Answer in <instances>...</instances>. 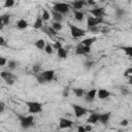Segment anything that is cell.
I'll use <instances>...</instances> for the list:
<instances>
[{"instance_id":"7402d4cb","label":"cell","mask_w":132,"mask_h":132,"mask_svg":"<svg viewBox=\"0 0 132 132\" xmlns=\"http://www.w3.org/2000/svg\"><path fill=\"white\" fill-rule=\"evenodd\" d=\"M0 77H2L4 80L10 79V78H14L13 74L11 72H8V71H2V72H0Z\"/></svg>"},{"instance_id":"d6986e66","label":"cell","mask_w":132,"mask_h":132,"mask_svg":"<svg viewBox=\"0 0 132 132\" xmlns=\"http://www.w3.org/2000/svg\"><path fill=\"white\" fill-rule=\"evenodd\" d=\"M73 14H74V19L78 22H81L85 19V13L81 10H73Z\"/></svg>"},{"instance_id":"f546056e","label":"cell","mask_w":132,"mask_h":132,"mask_svg":"<svg viewBox=\"0 0 132 132\" xmlns=\"http://www.w3.org/2000/svg\"><path fill=\"white\" fill-rule=\"evenodd\" d=\"M7 64H8V68L11 69V70H13V69H15L18 67V62L14 61V60H9Z\"/></svg>"},{"instance_id":"f1b7e54d","label":"cell","mask_w":132,"mask_h":132,"mask_svg":"<svg viewBox=\"0 0 132 132\" xmlns=\"http://www.w3.org/2000/svg\"><path fill=\"white\" fill-rule=\"evenodd\" d=\"M120 92H121V94L124 95V96L130 94V90H129L126 86H121V87H120Z\"/></svg>"},{"instance_id":"484cf974","label":"cell","mask_w":132,"mask_h":132,"mask_svg":"<svg viewBox=\"0 0 132 132\" xmlns=\"http://www.w3.org/2000/svg\"><path fill=\"white\" fill-rule=\"evenodd\" d=\"M1 16H2V24H3V26L8 25L9 22H10V15H9L8 13H4V14H2Z\"/></svg>"},{"instance_id":"f35d334b","label":"cell","mask_w":132,"mask_h":132,"mask_svg":"<svg viewBox=\"0 0 132 132\" xmlns=\"http://www.w3.org/2000/svg\"><path fill=\"white\" fill-rule=\"evenodd\" d=\"M93 65H94V62H93V61H91V60H89V61H86V62H85V67H86L87 69H90Z\"/></svg>"},{"instance_id":"6da1fadb","label":"cell","mask_w":132,"mask_h":132,"mask_svg":"<svg viewBox=\"0 0 132 132\" xmlns=\"http://www.w3.org/2000/svg\"><path fill=\"white\" fill-rule=\"evenodd\" d=\"M25 104L27 105L28 112L30 114H35L42 111V104L38 101H25Z\"/></svg>"},{"instance_id":"ac0fdd59","label":"cell","mask_w":132,"mask_h":132,"mask_svg":"<svg viewBox=\"0 0 132 132\" xmlns=\"http://www.w3.org/2000/svg\"><path fill=\"white\" fill-rule=\"evenodd\" d=\"M96 40H97V38H96V37H89V38H85V39H82V40H81L80 44L86 45V46H90V47H91V45H92Z\"/></svg>"},{"instance_id":"836d02e7","label":"cell","mask_w":132,"mask_h":132,"mask_svg":"<svg viewBox=\"0 0 132 132\" xmlns=\"http://www.w3.org/2000/svg\"><path fill=\"white\" fill-rule=\"evenodd\" d=\"M13 5H14V1H13V0H5V2H4V4H3V6H4L5 8L12 7Z\"/></svg>"},{"instance_id":"3957f363","label":"cell","mask_w":132,"mask_h":132,"mask_svg":"<svg viewBox=\"0 0 132 132\" xmlns=\"http://www.w3.org/2000/svg\"><path fill=\"white\" fill-rule=\"evenodd\" d=\"M70 9V6L68 3H64V2H56L54 5H53V8L52 10L56 11V12H59L61 13L62 15L64 13H67Z\"/></svg>"},{"instance_id":"d4e9b609","label":"cell","mask_w":132,"mask_h":132,"mask_svg":"<svg viewBox=\"0 0 132 132\" xmlns=\"http://www.w3.org/2000/svg\"><path fill=\"white\" fill-rule=\"evenodd\" d=\"M57 33L59 32V31H61L62 30V28H63V26H62V23H57V22H53V24H52V26H51Z\"/></svg>"},{"instance_id":"60d3db41","label":"cell","mask_w":132,"mask_h":132,"mask_svg":"<svg viewBox=\"0 0 132 132\" xmlns=\"http://www.w3.org/2000/svg\"><path fill=\"white\" fill-rule=\"evenodd\" d=\"M128 124H129V121H128L127 119H124V120H122V121L120 122V125H121L122 127H127Z\"/></svg>"},{"instance_id":"603a6c76","label":"cell","mask_w":132,"mask_h":132,"mask_svg":"<svg viewBox=\"0 0 132 132\" xmlns=\"http://www.w3.org/2000/svg\"><path fill=\"white\" fill-rule=\"evenodd\" d=\"M57 54H58V57L61 58V59H66L67 58V52L63 46L60 47L59 50H57Z\"/></svg>"},{"instance_id":"30bf717a","label":"cell","mask_w":132,"mask_h":132,"mask_svg":"<svg viewBox=\"0 0 132 132\" xmlns=\"http://www.w3.org/2000/svg\"><path fill=\"white\" fill-rule=\"evenodd\" d=\"M89 12L94 16V18H103L104 15V8L103 7H96V8H92L89 10Z\"/></svg>"},{"instance_id":"7a4b0ae2","label":"cell","mask_w":132,"mask_h":132,"mask_svg":"<svg viewBox=\"0 0 132 132\" xmlns=\"http://www.w3.org/2000/svg\"><path fill=\"white\" fill-rule=\"evenodd\" d=\"M21 127L23 129H28L34 125V116H23V114H18Z\"/></svg>"},{"instance_id":"cb8c5ba5","label":"cell","mask_w":132,"mask_h":132,"mask_svg":"<svg viewBox=\"0 0 132 132\" xmlns=\"http://www.w3.org/2000/svg\"><path fill=\"white\" fill-rule=\"evenodd\" d=\"M34 45L38 48V50H44V46H45V41L43 39H38L35 41Z\"/></svg>"},{"instance_id":"d6a6232c","label":"cell","mask_w":132,"mask_h":132,"mask_svg":"<svg viewBox=\"0 0 132 132\" xmlns=\"http://www.w3.org/2000/svg\"><path fill=\"white\" fill-rule=\"evenodd\" d=\"M35 77H36V79H37V82H39L40 85H43V84H45V82H46V81H45V79L43 78V76H42L40 73L35 74Z\"/></svg>"},{"instance_id":"4dcf8cb0","label":"cell","mask_w":132,"mask_h":132,"mask_svg":"<svg viewBox=\"0 0 132 132\" xmlns=\"http://www.w3.org/2000/svg\"><path fill=\"white\" fill-rule=\"evenodd\" d=\"M32 71H33L35 74L40 73V71H41V65H40V64H34V65L32 66Z\"/></svg>"},{"instance_id":"8fae6325","label":"cell","mask_w":132,"mask_h":132,"mask_svg":"<svg viewBox=\"0 0 132 132\" xmlns=\"http://www.w3.org/2000/svg\"><path fill=\"white\" fill-rule=\"evenodd\" d=\"M96 95H97V90L96 89H92V90L86 92V94H85V100L87 102H93L94 99H95V97H96Z\"/></svg>"},{"instance_id":"b9f144b4","label":"cell","mask_w":132,"mask_h":132,"mask_svg":"<svg viewBox=\"0 0 132 132\" xmlns=\"http://www.w3.org/2000/svg\"><path fill=\"white\" fill-rule=\"evenodd\" d=\"M6 63H7L6 59H5L4 57H1V56H0V66H4Z\"/></svg>"},{"instance_id":"681fc988","label":"cell","mask_w":132,"mask_h":132,"mask_svg":"<svg viewBox=\"0 0 132 132\" xmlns=\"http://www.w3.org/2000/svg\"><path fill=\"white\" fill-rule=\"evenodd\" d=\"M108 31H109V29H108V28H106V27H104V28L100 29V32H101V33H107Z\"/></svg>"},{"instance_id":"bcb514c9","label":"cell","mask_w":132,"mask_h":132,"mask_svg":"<svg viewBox=\"0 0 132 132\" xmlns=\"http://www.w3.org/2000/svg\"><path fill=\"white\" fill-rule=\"evenodd\" d=\"M77 132H86V130H85V126L79 125V126L77 127Z\"/></svg>"},{"instance_id":"5bb4252c","label":"cell","mask_w":132,"mask_h":132,"mask_svg":"<svg viewBox=\"0 0 132 132\" xmlns=\"http://www.w3.org/2000/svg\"><path fill=\"white\" fill-rule=\"evenodd\" d=\"M96 96L99 99L103 100V99H106V98H108L110 96V92L107 91L106 89H99V90H97V95Z\"/></svg>"},{"instance_id":"9c48e42d","label":"cell","mask_w":132,"mask_h":132,"mask_svg":"<svg viewBox=\"0 0 132 132\" xmlns=\"http://www.w3.org/2000/svg\"><path fill=\"white\" fill-rule=\"evenodd\" d=\"M72 125H73V122L69 119H66V118H61L59 121V128L60 129H67V128L72 127Z\"/></svg>"},{"instance_id":"f907efd6","label":"cell","mask_w":132,"mask_h":132,"mask_svg":"<svg viewBox=\"0 0 132 132\" xmlns=\"http://www.w3.org/2000/svg\"><path fill=\"white\" fill-rule=\"evenodd\" d=\"M3 27H4V26H3V24H2V16L0 15V30H1Z\"/></svg>"},{"instance_id":"ee69618b","label":"cell","mask_w":132,"mask_h":132,"mask_svg":"<svg viewBox=\"0 0 132 132\" xmlns=\"http://www.w3.org/2000/svg\"><path fill=\"white\" fill-rule=\"evenodd\" d=\"M85 130H86V132H91V131L93 130V127H92V125H89V124H87V125L85 126Z\"/></svg>"},{"instance_id":"52a82bcc","label":"cell","mask_w":132,"mask_h":132,"mask_svg":"<svg viewBox=\"0 0 132 132\" xmlns=\"http://www.w3.org/2000/svg\"><path fill=\"white\" fill-rule=\"evenodd\" d=\"M91 52V47L90 46H86V45H82V44H78L75 48V54L76 55H79V56H85V55H88L89 53Z\"/></svg>"},{"instance_id":"9a60e30c","label":"cell","mask_w":132,"mask_h":132,"mask_svg":"<svg viewBox=\"0 0 132 132\" xmlns=\"http://www.w3.org/2000/svg\"><path fill=\"white\" fill-rule=\"evenodd\" d=\"M73 10H80L85 5H86V1L84 0H76V1H73L70 3Z\"/></svg>"},{"instance_id":"2e32d148","label":"cell","mask_w":132,"mask_h":132,"mask_svg":"<svg viewBox=\"0 0 132 132\" xmlns=\"http://www.w3.org/2000/svg\"><path fill=\"white\" fill-rule=\"evenodd\" d=\"M51 16L53 18L54 22H57V23H62L63 21V15L59 12H56L54 10H51Z\"/></svg>"},{"instance_id":"7c38bea8","label":"cell","mask_w":132,"mask_h":132,"mask_svg":"<svg viewBox=\"0 0 132 132\" xmlns=\"http://www.w3.org/2000/svg\"><path fill=\"white\" fill-rule=\"evenodd\" d=\"M110 117H111V112L110 111H107V112H104V113H99V120H98V122H100L103 125H106L109 122Z\"/></svg>"},{"instance_id":"ab89813d","label":"cell","mask_w":132,"mask_h":132,"mask_svg":"<svg viewBox=\"0 0 132 132\" xmlns=\"http://www.w3.org/2000/svg\"><path fill=\"white\" fill-rule=\"evenodd\" d=\"M69 87H66V88H64V90H63V92H62V95H63V97H67L68 95H69Z\"/></svg>"},{"instance_id":"f6af8a7d","label":"cell","mask_w":132,"mask_h":132,"mask_svg":"<svg viewBox=\"0 0 132 132\" xmlns=\"http://www.w3.org/2000/svg\"><path fill=\"white\" fill-rule=\"evenodd\" d=\"M5 82H6L7 85H9V86H12V85L14 84V78H10V79H7V80H5Z\"/></svg>"},{"instance_id":"4316f807","label":"cell","mask_w":132,"mask_h":132,"mask_svg":"<svg viewBox=\"0 0 132 132\" xmlns=\"http://www.w3.org/2000/svg\"><path fill=\"white\" fill-rule=\"evenodd\" d=\"M126 14V11L123 8H117L116 9V16L117 19H122Z\"/></svg>"},{"instance_id":"816d5d0a","label":"cell","mask_w":132,"mask_h":132,"mask_svg":"<svg viewBox=\"0 0 132 132\" xmlns=\"http://www.w3.org/2000/svg\"><path fill=\"white\" fill-rule=\"evenodd\" d=\"M1 102H2V101H0V104H1Z\"/></svg>"},{"instance_id":"7bdbcfd3","label":"cell","mask_w":132,"mask_h":132,"mask_svg":"<svg viewBox=\"0 0 132 132\" xmlns=\"http://www.w3.org/2000/svg\"><path fill=\"white\" fill-rule=\"evenodd\" d=\"M6 45V40L3 36H0V46H4Z\"/></svg>"},{"instance_id":"8d00e7d4","label":"cell","mask_w":132,"mask_h":132,"mask_svg":"<svg viewBox=\"0 0 132 132\" xmlns=\"http://www.w3.org/2000/svg\"><path fill=\"white\" fill-rule=\"evenodd\" d=\"M88 31L91 32V33H98L100 31V28L98 26H94V27H90L88 28Z\"/></svg>"},{"instance_id":"d590c367","label":"cell","mask_w":132,"mask_h":132,"mask_svg":"<svg viewBox=\"0 0 132 132\" xmlns=\"http://www.w3.org/2000/svg\"><path fill=\"white\" fill-rule=\"evenodd\" d=\"M130 76H132V67H129L124 71V77H130Z\"/></svg>"},{"instance_id":"5b68a950","label":"cell","mask_w":132,"mask_h":132,"mask_svg":"<svg viewBox=\"0 0 132 132\" xmlns=\"http://www.w3.org/2000/svg\"><path fill=\"white\" fill-rule=\"evenodd\" d=\"M72 108H73V111H74V116L77 119L84 117L88 112V109H86L85 107H82V106H80L78 104H72Z\"/></svg>"},{"instance_id":"4fadbf2b","label":"cell","mask_w":132,"mask_h":132,"mask_svg":"<svg viewBox=\"0 0 132 132\" xmlns=\"http://www.w3.org/2000/svg\"><path fill=\"white\" fill-rule=\"evenodd\" d=\"M98 120H99V113H97V112H91V114L87 119V124H89V125H95L96 123H98Z\"/></svg>"},{"instance_id":"ba28073f","label":"cell","mask_w":132,"mask_h":132,"mask_svg":"<svg viewBox=\"0 0 132 132\" xmlns=\"http://www.w3.org/2000/svg\"><path fill=\"white\" fill-rule=\"evenodd\" d=\"M55 73H56V71H55L54 69L44 70V71L40 72V74L43 76V78L45 79L46 82H50V81H52V80L55 78Z\"/></svg>"},{"instance_id":"44dd1931","label":"cell","mask_w":132,"mask_h":132,"mask_svg":"<svg viewBox=\"0 0 132 132\" xmlns=\"http://www.w3.org/2000/svg\"><path fill=\"white\" fill-rule=\"evenodd\" d=\"M72 92L74 93V95H75L76 97H82V96H85V94H86V91H85L82 88H73V89H72Z\"/></svg>"},{"instance_id":"c3c4849f","label":"cell","mask_w":132,"mask_h":132,"mask_svg":"<svg viewBox=\"0 0 132 132\" xmlns=\"http://www.w3.org/2000/svg\"><path fill=\"white\" fill-rule=\"evenodd\" d=\"M4 110H5V104L3 102H1V104H0V113H2Z\"/></svg>"},{"instance_id":"e575fe53","label":"cell","mask_w":132,"mask_h":132,"mask_svg":"<svg viewBox=\"0 0 132 132\" xmlns=\"http://www.w3.org/2000/svg\"><path fill=\"white\" fill-rule=\"evenodd\" d=\"M122 48L124 50V52H125V54H126L127 56H129V57L132 56V47H131V46H124V47H122Z\"/></svg>"},{"instance_id":"e0dca14e","label":"cell","mask_w":132,"mask_h":132,"mask_svg":"<svg viewBox=\"0 0 132 132\" xmlns=\"http://www.w3.org/2000/svg\"><path fill=\"white\" fill-rule=\"evenodd\" d=\"M42 27H43V20L41 19V15L38 14L36 20H35V22H34V24H33V28L38 30V29H41Z\"/></svg>"},{"instance_id":"7dc6e473","label":"cell","mask_w":132,"mask_h":132,"mask_svg":"<svg viewBox=\"0 0 132 132\" xmlns=\"http://www.w3.org/2000/svg\"><path fill=\"white\" fill-rule=\"evenodd\" d=\"M86 4L91 5V6H94V5H96V2H95V1H93V0H88V1L86 2Z\"/></svg>"},{"instance_id":"1f68e13d","label":"cell","mask_w":132,"mask_h":132,"mask_svg":"<svg viewBox=\"0 0 132 132\" xmlns=\"http://www.w3.org/2000/svg\"><path fill=\"white\" fill-rule=\"evenodd\" d=\"M44 52H45L46 54H48V55L53 54L54 48H53L52 44H50V43H45V46H44Z\"/></svg>"},{"instance_id":"277c9868","label":"cell","mask_w":132,"mask_h":132,"mask_svg":"<svg viewBox=\"0 0 132 132\" xmlns=\"http://www.w3.org/2000/svg\"><path fill=\"white\" fill-rule=\"evenodd\" d=\"M69 29H70V33H71L72 37H74V38H80L86 34V30L80 29L79 27L72 25V24H69Z\"/></svg>"},{"instance_id":"ffe728a7","label":"cell","mask_w":132,"mask_h":132,"mask_svg":"<svg viewBox=\"0 0 132 132\" xmlns=\"http://www.w3.org/2000/svg\"><path fill=\"white\" fill-rule=\"evenodd\" d=\"M16 27L21 30L23 29H26L28 27V22L25 20V19H20L18 22H16Z\"/></svg>"},{"instance_id":"8992f818","label":"cell","mask_w":132,"mask_h":132,"mask_svg":"<svg viewBox=\"0 0 132 132\" xmlns=\"http://www.w3.org/2000/svg\"><path fill=\"white\" fill-rule=\"evenodd\" d=\"M101 23H103V18L97 19V18L91 16V15H89V16L87 18V26H88V28L94 27V26H98V25H100Z\"/></svg>"},{"instance_id":"83f0119b","label":"cell","mask_w":132,"mask_h":132,"mask_svg":"<svg viewBox=\"0 0 132 132\" xmlns=\"http://www.w3.org/2000/svg\"><path fill=\"white\" fill-rule=\"evenodd\" d=\"M51 18V13L50 11H47L46 9H42V14H41V19L43 20V22H46L48 21Z\"/></svg>"},{"instance_id":"74e56055","label":"cell","mask_w":132,"mask_h":132,"mask_svg":"<svg viewBox=\"0 0 132 132\" xmlns=\"http://www.w3.org/2000/svg\"><path fill=\"white\" fill-rule=\"evenodd\" d=\"M52 46H53V48H54V50H56V51H57V50H59L60 47H62V43H61L60 41H56Z\"/></svg>"}]
</instances>
